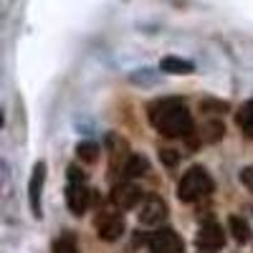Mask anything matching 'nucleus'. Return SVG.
Masks as SVG:
<instances>
[{"instance_id":"obj_7","label":"nucleus","mask_w":253,"mask_h":253,"mask_svg":"<svg viewBox=\"0 0 253 253\" xmlns=\"http://www.w3.org/2000/svg\"><path fill=\"white\" fill-rule=\"evenodd\" d=\"M167 218V205L162 198L157 195H150L144 203H142V210H139V223L144 225H160L162 220Z\"/></svg>"},{"instance_id":"obj_21","label":"nucleus","mask_w":253,"mask_h":253,"mask_svg":"<svg viewBox=\"0 0 253 253\" xmlns=\"http://www.w3.org/2000/svg\"><path fill=\"white\" fill-rule=\"evenodd\" d=\"M200 253H203V251H200ZM205 253H210V251H205Z\"/></svg>"},{"instance_id":"obj_3","label":"nucleus","mask_w":253,"mask_h":253,"mask_svg":"<svg viewBox=\"0 0 253 253\" xmlns=\"http://www.w3.org/2000/svg\"><path fill=\"white\" fill-rule=\"evenodd\" d=\"M147 243H150L152 253H185V243L172 228L155 230V233L147 238Z\"/></svg>"},{"instance_id":"obj_8","label":"nucleus","mask_w":253,"mask_h":253,"mask_svg":"<svg viewBox=\"0 0 253 253\" xmlns=\"http://www.w3.org/2000/svg\"><path fill=\"white\" fill-rule=\"evenodd\" d=\"M43 180H46V165L38 162L33 167V175H31V182H28V203H31V213L36 218H41V190H43Z\"/></svg>"},{"instance_id":"obj_4","label":"nucleus","mask_w":253,"mask_h":253,"mask_svg":"<svg viewBox=\"0 0 253 253\" xmlns=\"http://www.w3.org/2000/svg\"><path fill=\"white\" fill-rule=\"evenodd\" d=\"M94 225H96V236L101 241H117L124 233V215L101 210V213L96 215V220H94Z\"/></svg>"},{"instance_id":"obj_9","label":"nucleus","mask_w":253,"mask_h":253,"mask_svg":"<svg viewBox=\"0 0 253 253\" xmlns=\"http://www.w3.org/2000/svg\"><path fill=\"white\" fill-rule=\"evenodd\" d=\"M195 243H198L200 251H218V248L225 243V233H223V228H220L218 223H205V225L200 228Z\"/></svg>"},{"instance_id":"obj_19","label":"nucleus","mask_w":253,"mask_h":253,"mask_svg":"<svg viewBox=\"0 0 253 253\" xmlns=\"http://www.w3.org/2000/svg\"><path fill=\"white\" fill-rule=\"evenodd\" d=\"M160 160H162L165 165L175 167V165H177V160H180V155H177L175 150H160Z\"/></svg>"},{"instance_id":"obj_2","label":"nucleus","mask_w":253,"mask_h":253,"mask_svg":"<svg viewBox=\"0 0 253 253\" xmlns=\"http://www.w3.org/2000/svg\"><path fill=\"white\" fill-rule=\"evenodd\" d=\"M213 177H210L203 167H190L182 175V180L177 182V198L182 203H195L200 198H208L213 193Z\"/></svg>"},{"instance_id":"obj_17","label":"nucleus","mask_w":253,"mask_h":253,"mask_svg":"<svg viewBox=\"0 0 253 253\" xmlns=\"http://www.w3.org/2000/svg\"><path fill=\"white\" fill-rule=\"evenodd\" d=\"M223 134H225V126H223L220 122H210V124L203 126V142H215V139H220Z\"/></svg>"},{"instance_id":"obj_12","label":"nucleus","mask_w":253,"mask_h":253,"mask_svg":"<svg viewBox=\"0 0 253 253\" xmlns=\"http://www.w3.org/2000/svg\"><path fill=\"white\" fill-rule=\"evenodd\" d=\"M147 170H150V162H147L142 155H129L126 157V162H124V175L126 177H142V175H147Z\"/></svg>"},{"instance_id":"obj_13","label":"nucleus","mask_w":253,"mask_h":253,"mask_svg":"<svg viewBox=\"0 0 253 253\" xmlns=\"http://www.w3.org/2000/svg\"><path fill=\"white\" fill-rule=\"evenodd\" d=\"M236 124L243 129V134H246V137H251V139H253V99L241 107V112L236 114Z\"/></svg>"},{"instance_id":"obj_5","label":"nucleus","mask_w":253,"mask_h":253,"mask_svg":"<svg viewBox=\"0 0 253 253\" xmlns=\"http://www.w3.org/2000/svg\"><path fill=\"white\" fill-rule=\"evenodd\" d=\"M89 203H91V190L84 182L71 180L69 187H66V205H69V210L74 215H84L89 210Z\"/></svg>"},{"instance_id":"obj_20","label":"nucleus","mask_w":253,"mask_h":253,"mask_svg":"<svg viewBox=\"0 0 253 253\" xmlns=\"http://www.w3.org/2000/svg\"><path fill=\"white\" fill-rule=\"evenodd\" d=\"M241 182L253 193V167H246V170H241Z\"/></svg>"},{"instance_id":"obj_15","label":"nucleus","mask_w":253,"mask_h":253,"mask_svg":"<svg viewBox=\"0 0 253 253\" xmlns=\"http://www.w3.org/2000/svg\"><path fill=\"white\" fill-rule=\"evenodd\" d=\"M53 253H79L76 238H74L71 233H63L61 238H56V243H53Z\"/></svg>"},{"instance_id":"obj_14","label":"nucleus","mask_w":253,"mask_h":253,"mask_svg":"<svg viewBox=\"0 0 253 253\" xmlns=\"http://www.w3.org/2000/svg\"><path fill=\"white\" fill-rule=\"evenodd\" d=\"M228 228H230V233H233V238H236L238 243H246V241L251 238L248 223H246L243 218H238V215H230V218H228Z\"/></svg>"},{"instance_id":"obj_6","label":"nucleus","mask_w":253,"mask_h":253,"mask_svg":"<svg viewBox=\"0 0 253 253\" xmlns=\"http://www.w3.org/2000/svg\"><path fill=\"white\" fill-rule=\"evenodd\" d=\"M112 200H114V205L122 208V210H132V208H137L139 200H142V190H139L134 182H119V185H114V190H112Z\"/></svg>"},{"instance_id":"obj_10","label":"nucleus","mask_w":253,"mask_h":253,"mask_svg":"<svg viewBox=\"0 0 253 253\" xmlns=\"http://www.w3.org/2000/svg\"><path fill=\"white\" fill-rule=\"evenodd\" d=\"M109 157H112V170H119V167L124 170V162L129 157V147L117 134H109Z\"/></svg>"},{"instance_id":"obj_1","label":"nucleus","mask_w":253,"mask_h":253,"mask_svg":"<svg viewBox=\"0 0 253 253\" xmlns=\"http://www.w3.org/2000/svg\"><path fill=\"white\" fill-rule=\"evenodd\" d=\"M150 122L165 137H190L193 134V117H190L185 101L180 99H162L150 107Z\"/></svg>"},{"instance_id":"obj_18","label":"nucleus","mask_w":253,"mask_h":253,"mask_svg":"<svg viewBox=\"0 0 253 253\" xmlns=\"http://www.w3.org/2000/svg\"><path fill=\"white\" fill-rule=\"evenodd\" d=\"M200 109H203V112L220 114V112H225V109H228V104H225V101H210V99H205V101H200Z\"/></svg>"},{"instance_id":"obj_16","label":"nucleus","mask_w":253,"mask_h":253,"mask_svg":"<svg viewBox=\"0 0 253 253\" xmlns=\"http://www.w3.org/2000/svg\"><path fill=\"white\" fill-rule=\"evenodd\" d=\"M76 155H79V160H84V162H96V160H99V144H94V142H81V144L76 147Z\"/></svg>"},{"instance_id":"obj_11","label":"nucleus","mask_w":253,"mask_h":253,"mask_svg":"<svg viewBox=\"0 0 253 253\" xmlns=\"http://www.w3.org/2000/svg\"><path fill=\"white\" fill-rule=\"evenodd\" d=\"M160 69L167 71V74H190L195 66H193V61H185V58H177V56H165L160 61Z\"/></svg>"}]
</instances>
